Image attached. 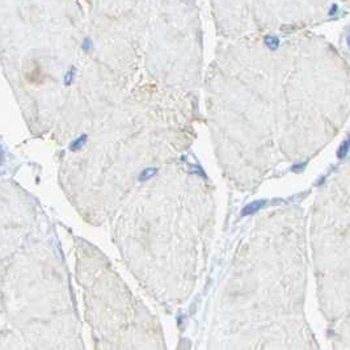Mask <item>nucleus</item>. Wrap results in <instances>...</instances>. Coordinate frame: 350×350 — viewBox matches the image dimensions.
I'll list each match as a JSON object with an SVG mask.
<instances>
[{"label": "nucleus", "instance_id": "obj_1", "mask_svg": "<svg viewBox=\"0 0 350 350\" xmlns=\"http://www.w3.org/2000/svg\"><path fill=\"white\" fill-rule=\"evenodd\" d=\"M265 205H266V201H254V202H251L241 210V215L245 217V215L256 214L258 210H261Z\"/></svg>", "mask_w": 350, "mask_h": 350}, {"label": "nucleus", "instance_id": "obj_2", "mask_svg": "<svg viewBox=\"0 0 350 350\" xmlns=\"http://www.w3.org/2000/svg\"><path fill=\"white\" fill-rule=\"evenodd\" d=\"M157 173V169L156 168H147L144 169L143 172L141 173V176H139V181H146V180H150L151 177H154L155 175Z\"/></svg>", "mask_w": 350, "mask_h": 350}, {"label": "nucleus", "instance_id": "obj_3", "mask_svg": "<svg viewBox=\"0 0 350 350\" xmlns=\"http://www.w3.org/2000/svg\"><path fill=\"white\" fill-rule=\"evenodd\" d=\"M265 43H266V46L269 47L270 50H275V49L279 46L278 38L274 37V36H266V37H265Z\"/></svg>", "mask_w": 350, "mask_h": 350}, {"label": "nucleus", "instance_id": "obj_4", "mask_svg": "<svg viewBox=\"0 0 350 350\" xmlns=\"http://www.w3.org/2000/svg\"><path fill=\"white\" fill-rule=\"evenodd\" d=\"M349 142L348 141H345L342 143V144L340 146V148H338V151H337V156L340 157V159H343V157L346 156V154H348V151H349Z\"/></svg>", "mask_w": 350, "mask_h": 350}, {"label": "nucleus", "instance_id": "obj_5", "mask_svg": "<svg viewBox=\"0 0 350 350\" xmlns=\"http://www.w3.org/2000/svg\"><path fill=\"white\" fill-rule=\"evenodd\" d=\"M85 141H87V136H85V135H81L79 139H76L75 142H72V144H71V150H72V151H76V150H79V148H81V147H83V144L85 143Z\"/></svg>", "mask_w": 350, "mask_h": 350}, {"label": "nucleus", "instance_id": "obj_6", "mask_svg": "<svg viewBox=\"0 0 350 350\" xmlns=\"http://www.w3.org/2000/svg\"><path fill=\"white\" fill-rule=\"evenodd\" d=\"M72 72H74V68L71 67V70H70V71L67 72V75L64 76V83H66L67 85H70V84H71V81L74 80V76H75V75L72 74Z\"/></svg>", "mask_w": 350, "mask_h": 350}, {"label": "nucleus", "instance_id": "obj_7", "mask_svg": "<svg viewBox=\"0 0 350 350\" xmlns=\"http://www.w3.org/2000/svg\"><path fill=\"white\" fill-rule=\"evenodd\" d=\"M336 9H337V7L336 5H333V7H332V11H330V14H333L334 12H336Z\"/></svg>", "mask_w": 350, "mask_h": 350}, {"label": "nucleus", "instance_id": "obj_8", "mask_svg": "<svg viewBox=\"0 0 350 350\" xmlns=\"http://www.w3.org/2000/svg\"><path fill=\"white\" fill-rule=\"evenodd\" d=\"M348 43H349V47H350V33H349V37H348Z\"/></svg>", "mask_w": 350, "mask_h": 350}, {"label": "nucleus", "instance_id": "obj_9", "mask_svg": "<svg viewBox=\"0 0 350 350\" xmlns=\"http://www.w3.org/2000/svg\"><path fill=\"white\" fill-rule=\"evenodd\" d=\"M348 142H349V146H350V136H349V139H348Z\"/></svg>", "mask_w": 350, "mask_h": 350}]
</instances>
